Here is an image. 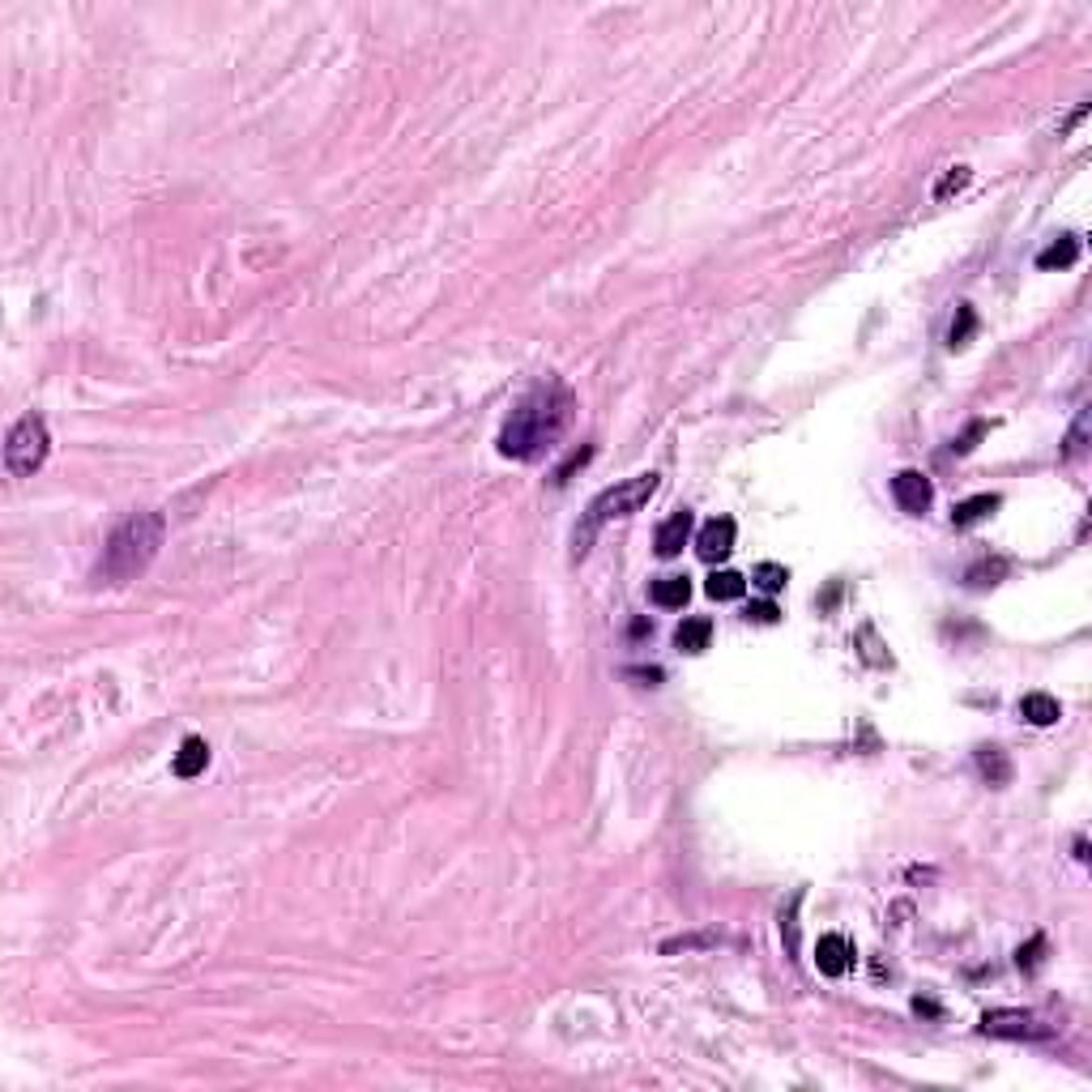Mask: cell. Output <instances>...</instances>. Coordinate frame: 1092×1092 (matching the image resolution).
Listing matches in <instances>:
<instances>
[{
    "label": "cell",
    "mask_w": 1092,
    "mask_h": 1092,
    "mask_svg": "<svg viewBox=\"0 0 1092 1092\" xmlns=\"http://www.w3.org/2000/svg\"><path fill=\"white\" fill-rule=\"evenodd\" d=\"M51 453V435H48V423H43L39 415H26L13 423L9 440H5V465H9V474L13 478H35L43 470V461H48Z\"/></svg>",
    "instance_id": "cell-4"
},
{
    "label": "cell",
    "mask_w": 1092,
    "mask_h": 1092,
    "mask_svg": "<svg viewBox=\"0 0 1092 1092\" xmlns=\"http://www.w3.org/2000/svg\"><path fill=\"white\" fill-rule=\"evenodd\" d=\"M708 640H713V623H708V619H683L675 632V645L683 648V653H705Z\"/></svg>",
    "instance_id": "cell-13"
},
{
    "label": "cell",
    "mask_w": 1092,
    "mask_h": 1092,
    "mask_svg": "<svg viewBox=\"0 0 1092 1092\" xmlns=\"http://www.w3.org/2000/svg\"><path fill=\"white\" fill-rule=\"evenodd\" d=\"M205 768H210V747H205V738H188V743L175 751V777L193 781V777H201Z\"/></svg>",
    "instance_id": "cell-10"
},
{
    "label": "cell",
    "mask_w": 1092,
    "mask_h": 1092,
    "mask_svg": "<svg viewBox=\"0 0 1092 1092\" xmlns=\"http://www.w3.org/2000/svg\"><path fill=\"white\" fill-rule=\"evenodd\" d=\"M977 435H986V423H973V427H968V431L960 435L956 444H952V453H968V448H973V440H977Z\"/></svg>",
    "instance_id": "cell-23"
},
{
    "label": "cell",
    "mask_w": 1092,
    "mask_h": 1092,
    "mask_svg": "<svg viewBox=\"0 0 1092 1092\" xmlns=\"http://www.w3.org/2000/svg\"><path fill=\"white\" fill-rule=\"evenodd\" d=\"M892 495H896V503L905 508V513H926L930 500H935V491H930V478L918 474V470H900L896 478H892Z\"/></svg>",
    "instance_id": "cell-6"
},
{
    "label": "cell",
    "mask_w": 1092,
    "mask_h": 1092,
    "mask_svg": "<svg viewBox=\"0 0 1092 1092\" xmlns=\"http://www.w3.org/2000/svg\"><path fill=\"white\" fill-rule=\"evenodd\" d=\"M167 521L163 513H133L128 521L116 525V533L107 538L103 560H98V580L107 585H128L133 576H141L154 563L158 546H163Z\"/></svg>",
    "instance_id": "cell-2"
},
{
    "label": "cell",
    "mask_w": 1092,
    "mask_h": 1092,
    "mask_svg": "<svg viewBox=\"0 0 1092 1092\" xmlns=\"http://www.w3.org/2000/svg\"><path fill=\"white\" fill-rule=\"evenodd\" d=\"M687 598H692V580H687V576H662V580H653V602H658V606L675 610V606H683Z\"/></svg>",
    "instance_id": "cell-15"
},
{
    "label": "cell",
    "mask_w": 1092,
    "mask_h": 1092,
    "mask_svg": "<svg viewBox=\"0 0 1092 1092\" xmlns=\"http://www.w3.org/2000/svg\"><path fill=\"white\" fill-rule=\"evenodd\" d=\"M658 474H636L628 478V483H619V487H606V491L598 495V500L590 503V513H585V525H576V555L590 551V542L593 533L602 530L606 521H615V517H632L640 513L653 495H658Z\"/></svg>",
    "instance_id": "cell-3"
},
{
    "label": "cell",
    "mask_w": 1092,
    "mask_h": 1092,
    "mask_svg": "<svg viewBox=\"0 0 1092 1092\" xmlns=\"http://www.w3.org/2000/svg\"><path fill=\"white\" fill-rule=\"evenodd\" d=\"M785 580H790V572H785L781 563H760V568H755V585H760L764 593L785 590Z\"/></svg>",
    "instance_id": "cell-19"
},
{
    "label": "cell",
    "mask_w": 1092,
    "mask_h": 1092,
    "mask_svg": "<svg viewBox=\"0 0 1092 1092\" xmlns=\"http://www.w3.org/2000/svg\"><path fill=\"white\" fill-rule=\"evenodd\" d=\"M590 457H593V448H580V453L572 457V461L563 465V470H555V483H568V474H572V470H576V465H585V461H590Z\"/></svg>",
    "instance_id": "cell-24"
},
{
    "label": "cell",
    "mask_w": 1092,
    "mask_h": 1092,
    "mask_svg": "<svg viewBox=\"0 0 1092 1092\" xmlns=\"http://www.w3.org/2000/svg\"><path fill=\"white\" fill-rule=\"evenodd\" d=\"M1041 952H1045V939L1037 935L1028 948H1020V968H1037V965H1041Z\"/></svg>",
    "instance_id": "cell-22"
},
{
    "label": "cell",
    "mask_w": 1092,
    "mask_h": 1092,
    "mask_svg": "<svg viewBox=\"0 0 1092 1092\" xmlns=\"http://www.w3.org/2000/svg\"><path fill=\"white\" fill-rule=\"evenodd\" d=\"M965 184H968V167H948V175L935 184V201H948V197L960 193Z\"/></svg>",
    "instance_id": "cell-20"
},
{
    "label": "cell",
    "mask_w": 1092,
    "mask_h": 1092,
    "mask_svg": "<svg viewBox=\"0 0 1092 1092\" xmlns=\"http://www.w3.org/2000/svg\"><path fill=\"white\" fill-rule=\"evenodd\" d=\"M743 590H747V580L738 576V572H730V568L713 572V576H708V585H705V593L713 602H735V598H743Z\"/></svg>",
    "instance_id": "cell-16"
},
{
    "label": "cell",
    "mask_w": 1092,
    "mask_h": 1092,
    "mask_svg": "<svg viewBox=\"0 0 1092 1092\" xmlns=\"http://www.w3.org/2000/svg\"><path fill=\"white\" fill-rule=\"evenodd\" d=\"M995 508H998V495H973V500H960L956 508H952V525H956V530H968V525L986 521Z\"/></svg>",
    "instance_id": "cell-11"
},
{
    "label": "cell",
    "mask_w": 1092,
    "mask_h": 1092,
    "mask_svg": "<svg viewBox=\"0 0 1092 1092\" xmlns=\"http://www.w3.org/2000/svg\"><path fill=\"white\" fill-rule=\"evenodd\" d=\"M977 333V312L968 308V303H960L956 308V320H952V333H948V346L952 350H960V346H968V338Z\"/></svg>",
    "instance_id": "cell-18"
},
{
    "label": "cell",
    "mask_w": 1092,
    "mask_h": 1092,
    "mask_svg": "<svg viewBox=\"0 0 1092 1092\" xmlns=\"http://www.w3.org/2000/svg\"><path fill=\"white\" fill-rule=\"evenodd\" d=\"M1080 261V240L1075 235H1063V240H1054L1050 248L1037 256V265L1041 269H1071V265Z\"/></svg>",
    "instance_id": "cell-14"
},
{
    "label": "cell",
    "mask_w": 1092,
    "mask_h": 1092,
    "mask_svg": "<svg viewBox=\"0 0 1092 1092\" xmlns=\"http://www.w3.org/2000/svg\"><path fill=\"white\" fill-rule=\"evenodd\" d=\"M815 965L823 977H845L853 968V948L845 935H823L820 948H815Z\"/></svg>",
    "instance_id": "cell-8"
},
{
    "label": "cell",
    "mask_w": 1092,
    "mask_h": 1092,
    "mask_svg": "<svg viewBox=\"0 0 1092 1092\" xmlns=\"http://www.w3.org/2000/svg\"><path fill=\"white\" fill-rule=\"evenodd\" d=\"M687 538H692V513H675L670 521H662V530H658V538H653V546H658L662 560H675V555L687 546Z\"/></svg>",
    "instance_id": "cell-9"
},
{
    "label": "cell",
    "mask_w": 1092,
    "mask_h": 1092,
    "mask_svg": "<svg viewBox=\"0 0 1092 1092\" xmlns=\"http://www.w3.org/2000/svg\"><path fill=\"white\" fill-rule=\"evenodd\" d=\"M1058 713H1063L1058 700L1045 696V692H1028V696L1020 700V717H1025L1028 725H1054L1058 721Z\"/></svg>",
    "instance_id": "cell-12"
},
{
    "label": "cell",
    "mask_w": 1092,
    "mask_h": 1092,
    "mask_svg": "<svg viewBox=\"0 0 1092 1092\" xmlns=\"http://www.w3.org/2000/svg\"><path fill=\"white\" fill-rule=\"evenodd\" d=\"M735 538H738L735 521H730V517H713V521H708L705 530L696 533V551H700V560H708V563L725 560V555L735 551Z\"/></svg>",
    "instance_id": "cell-7"
},
{
    "label": "cell",
    "mask_w": 1092,
    "mask_h": 1092,
    "mask_svg": "<svg viewBox=\"0 0 1092 1092\" xmlns=\"http://www.w3.org/2000/svg\"><path fill=\"white\" fill-rule=\"evenodd\" d=\"M747 619H751V623H777L781 610H777L773 602H755V606H747Z\"/></svg>",
    "instance_id": "cell-21"
},
{
    "label": "cell",
    "mask_w": 1092,
    "mask_h": 1092,
    "mask_svg": "<svg viewBox=\"0 0 1092 1092\" xmlns=\"http://www.w3.org/2000/svg\"><path fill=\"white\" fill-rule=\"evenodd\" d=\"M977 768H982V777H986L990 785L1012 781V764H1007V755L998 751V747H982V751H977Z\"/></svg>",
    "instance_id": "cell-17"
},
{
    "label": "cell",
    "mask_w": 1092,
    "mask_h": 1092,
    "mask_svg": "<svg viewBox=\"0 0 1092 1092\" xmlns=\"http://www.w3.org/2000/svg\"><path fill=\"white\" fill-rule=\"evenodd\" d=\"M576 415V397L560 380H542L521 397L508 415L500 431V453L513 461H538L542 453H551L563 440V431L572 427Z\"/></svg>",
    "instance_id": "cell-1"
},
{
    "label": "cell",
    "mask_w": 1092,
    "mask_h": 1092,
    "mask_svg": "<svg viewBox=\"0 0 1092 1092\" xmlns=\"http://www.w3.org/2000/svg\"><path fill=\"white\" fill-rule=\"evenodd\" d=\"M982 1028H986L990 1037H1012V1041H1033V1037H1045L1050 1028L1037 1020L1033 1012H1012V1007H998V1012H986L982 1015Z\"/></svg>",
    "instance_id": "cell-5"
}]
</instances>
